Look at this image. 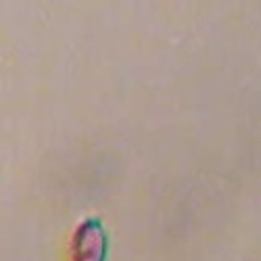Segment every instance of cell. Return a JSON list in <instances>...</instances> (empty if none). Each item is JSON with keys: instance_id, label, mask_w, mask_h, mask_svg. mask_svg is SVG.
<instances>
[{"instance_id": "6da1fadb", "label": "cell", "mask_w": 261, "mask_h": 261, "mask_svg": "<svg viewBox=\"0 0 261 261\" xmlns=\"http://www.w3.org/2000/svg\"><path fill=\"white\" fill-rule=\"evenodd\" d=\"M71 261H108L110 255V237L104 228L102 218L88 216L82 220L71 237L69 247Z\"/></svg>"}]
</instances>
